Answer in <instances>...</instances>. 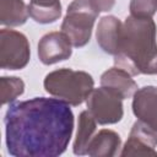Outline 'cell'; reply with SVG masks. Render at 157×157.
<instances>
[{
  "instance_id": "ba28073f",
  "label": "cell",
  "mask_w": 157,
  "mask_h": 157,
  "mask_svg": "<svg viewBox=\"0 0 157 157\" xmlns=\"http://www.w3.org/2000/svg\"><path fill=\"white\" fill-rule=\"evenodd\" d=\"M72 54V43L64 32H49L38 43V58L44 65H53L69 59Z\"/></svg>"
},
{
  "instance_id": "5b68a950",
  "label": "cell",
  "mask_w": 157,
  "mask_h": 157,
  "mask_svg": "<svg viewBox=\"0 0 157 157\" xmlns=\"http://www.w3.org/2000/svg\"><path fill=\"white\" fill-rule=\"evenodd\" d=\"M31 59V47L27 37L15 29L0 31V67L5 70H21Z\"/></svg>"
},
{
  "instance_id": "ac0fdd59",
  "label": "cell",
  "mask_w": 157,
  "mask_h": 157,
  "mask_svg": "<svg viewBox=\"0 0 157 157\" xmlns=\"http://www.w3.org/2000/svg\"><path fill=\"white\" fill-rule=\"evenodd\" d=\"M99 12H108L113 9L115 0H91Z\"/></svg>"
},
{
  "instance_id": "3957f363",
  "label": "cell",
  "mask_w": 157,
  "mask_h": 157,
  "mask_svg": "<svg viewBox=\"0 0 157 157\" xmlns=\"http://www.w3.org/2000/svg\"><path fill=\"white\" fill-rule=\"evenodd\" d=\"M43 86L50 96L77 107L86 102L93 90V77L86 71L72 69H58L44 77Z\"/></svg>"
},
{
  "instance_id": "8fae6325",
  "label": "cell",
  "mask_w": 157,
  "mask_h": 157,
  "mask_svg": "<svg viewBox=\"0 0 157 157\" xmlns=\"http://www.w3.org/2000/svg\"><path fill=\"white\" fill-rule=\"evenodd\" d=\"M101 86L112 90L123 99L132 97L137 90V83L132 76L118 66H113L102 74Z\"/></svg>"
},
{
  "instance_id": "277c9868",
  "label": "cell",
  "mask_w": 157,
  "mask_h": 157,
  "mask_svg": "<svg viewBox=\"0 0 157 157\" xmlns=\"http://www.w3.org/2000/svg\"><path fill=\"white\" fill-rule=\"evenodd\" d=\"M98 15L99 11L91 0H74L67 6L61 32L69 37L72 47L81 48L90 42Z\"/></svg>"
},
{
  "instance_id": "d6986e66",
  "label": "cell",
  "mask_w": 157,
  "mask_h": 157,
  "mask_svg": "<svg viewBox=\"0 0 157 157\" xmlns=\"http://www.w3.org/2000/svg\"><path fill=\"white\" fill-rule=\"evenodd\" d=\"M29 4L36 6H43V7H52V6H59L60 0H31Z\"/></svg>"
},
{
  "instance_id": "6da1fadb",
  "label": "cell",
  "mask_w": 157,
  "mask_h": 157,
  "mask_svg": "<svg viewBox=\"0 0 157 157\" xmlns=\"http://www.w3.org/2000/svg\"><path fill=\"white\" fill-rule=\"evenodd\" d=\"M4 121L7 152L15 157H58L66 151L74 131L70 104L59 98L12 102Z\"/></svg>"
},
{
  "instance_id": "9a60e30c",
  "label": "cell",
  "mask_w": 157,
  "mask_h": 157,
  "mask_svg": "<svg viewBox=\"0 0 157 157\" xmlns=\"http://www.w3.org/2000/svg\"><path fill=\"white\" fill-rule=\"evenodd\" d=\"M1 104H9L15 102L25 92V82L16 76H2L0 78Z\"/></svg>"
},
{
  "instance_id": "7c38bea8",
  "label": "cell",
  "mask_w": 157,
  "mask_h": 157,
  "mask_svg": "<svg viewBox=\"0 0 157 157\" xmlns=\"http://www.w3.org/2000/svg\"><path fill=\"white\" fill-rule=\"evenodd\" d=\"M120 145L121 139L119 134L109 129H102L90 141L87 155L91 157H113L118 153Z\"/></svg>"
},
{
  "instance_id": "e0dca14e",
  "label": "cell",
  "mask_w": 157,
  "mask_h": 157,
  "mask_svg": "<svg viewBox=\"0 0 157 157\" xmlns=\"http://www.w3.org/2000/svg\"><path fill=\"white\" fill-rule=\"evenodd\" d=\"M130 15L140 18H152L157 12V0H130Z\"/></svg>"
},
{
  "instance_id": "30bf717a",
  "label": "cell",
  "mask_w": 157,
  "mask_h": 157,
  "mask_svg": "<svg viewBox=\"0 0 157 157\" xmlns=\"http://www.w3.org/2000/svg\"><path fill=\"white\" fill-rule=\"evenodd\" d=\"M121 28L123 22L113 16H103L96 29V39L97 44L101 47V49L110 55H117L120 47V37H121Z\"/></svg>"
},
{
  "instance_id": "7a4b0ae2",
  "label": "cell",
  "mask_w": 157,
  "mask_h": 157,
  "mask_svg": "<svg viewBox=\"0 0 157 157\" xmlns=\"http://www.w3.org/2000/svg\"><path fill=\"white\" fill-rule=\"evenodd\" d=\"M157 27L152 18L128 16L123 22L120 47L114 65L131 76L157 74Z\"/></svg>"
},
{
  "instance_id": "9c48e42d",
  "label": "cell",
  "mask_w": 157,
  "mask_h": 157,
  "mask_svg": "<svg viewBox=\"0 0 157 157\" xmlns=\"http://www.w3.org/2000/svg\"><path fill=\"white\" fill-rule=\"evenodd\" d=\"M131 107L137 120L157 131V86L137 88L132 96Z\"/></svg>"
},
{
  "instance_id": "5bb4252c",
  "label": "cell",
  "mask_w": 157,
  "mask_h": 157,
  "mask_svg": "<svg viewBox=\"0 0 157 157\" xmlns=\"http://www.w3.org/2000/svg\"><path fill=\"white\" fill-rule=\"evenodd\" d=\"M28 16V6L23 0H0V23L2 26H22Z\"/></svg>"
},
{
  "instance_id": "2e32d148",
  "label": "cell",
  "mask_w": 157,
  "mask_h": 157,
  "mask_svg": "<svg viewBox=\"0 0 157 157\" xmlns=\"http://www.w3.org/2000/svg\"><path fill=\"white\" fill-rule=\"evenodd\" d=\"M28 13L29 17L40 25L53 23L61 16V5L52 6V7H43L28 4Z\"/></svg>"
},
{
  "instance_id": "4fadbf2b",
  "label": "cell",
  "mask_w": 157,
  "mask_h": 157,
  "mask_svg": "<svg viewBox=\"0 0 157 157\" xmlns=\"http://www.w3.org/2000/svg\"><path fill=\"white\" fill-rule=\"evenodd\" d=\"M97 124L98 123L96 121V119L92 117V114L88 110H83L80 113L76 137H75L74 146H72L74 155H76V156L87 155L88 144L96 134Z\"/></svg>"
},
{
  "instance_id": "8992f818",
  "label": "cell",
  "mask_w": 157,
  "mask_h": 157,
  "mask_svg": "<svg viewBox=\"0 0 157 157\" xmlns=\"http://www.w3.org/2000/svg\"><path fill=\"white\" fill-rule=\"evenodd\" d=\"M86 105L99 125L117 124L124 115L123 98L103 86L92 90L86 99Z\"/></svg>"
},
{
  "instance_id": "52a82bcc",
  "label": "cell",
  "mask_w": 157,
  "mask_h": 157,
  "mask_svg": "<svg viewBox=\"0 0 157 157\" xmlns=\"http://www.w3.org/2000/svg\"><path fill=\"white\" fill-rule=\"evenodd\" d=\"M157 131L141 120H136L129 137L121 147L120 156H157Z\"/></svg>"
}]
</instances>
